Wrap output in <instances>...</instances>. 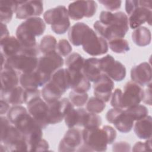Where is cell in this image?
<instances>
[{"label":"cell","mask_w":152,"mask_h":152,"mask_svg":"<svg viewBox=\"0 0 152 152\" xmlns=\"http://www.w3.org/2000/svg\"><path fill=\"white\" fill-rule=\"evenodd\" d=\"M96 32L107 41L124 38L129 30L128 17L122 11H102L93 24Z\"/></svg>","instance_id":"cell-1"},{"label":"cell","mask_w":152,"mask_h":152,"mask_svg":"<svg viewBox=\"0 0 152 152\" xmlns=\"http://www.w3.org/2000/svg\"><path fill=\"white\" fill-rule=\"evenodd\" d=\"M83 143L90 151H104L107 145L112 144L116 138V131L111 126L84 128L82 130Z\"/></svg>","instance_id":"cell-2"},{"label":"cell","mask_w":152,"mask_h":152,"mask_svg":"<svg viewBox=\"0 0 152 152\" xmlns=\"http://www.w3.org/2000/svg\"><path fill=\"white\" fill-rule=\"evenodd\" d=\"M46 24L42 18L39 17H31L22 22L17 28L16 37L22 48L34 46L37 45L36 37L43 34Z\"/></svg>","instance_id":"cell-3"},{"label":"cell","mask_w":152,"mask_h":152,"mask_svg":"<svg viewBox=\"0 0 152 152\" xmlns=\"http://www.w3.org/2000/svg\"><path fill=\"white\" fill-rule=\"evenodd\" d=\"M43 19L51 25V30L57 34H63L69 29L70 21L68 9L64 5H59L45 11Z\"/></svg>","instance_id":"cell-4"},{"label":"cell","mask_w":152,"mask_h":152,"mask_svg":"<svg viewBox=\"0 0 152 152\" xmlns=\"http://www.w3.org/2000/svg\"><path fill=\"white\" fill-rule=\"evenodd\" d=\"M81 46L85 52L93 56L104 55L109 50L107 40L98 35L90 27L86 30L82 37Z\"/></svg>","instance_id":"cell-5"},{"label":"cell","mask_w":152,"mask_h":152,"mask_svg":"<svg viewBox=\"0 0 152 152\" xmlns=\"http://www.w3.org/2000/svg\"><path fill=\"white\" fill-rule=\"evenodd\" d=\"M38 59L37 56L20 52L14 56L6 59L5 64L1 67V69L4 66H7L14 69L19 75L30 72L36 69Z\"/></svg>","instance_id":"cell-6"},{"label":"cell","mask_w":152,"mask_h":152,"mask_svg":"<svg viewBox=\"0 0 152 152\" xmlns=\"http://www.w3.org/2000/svg\"><path fill=\"white\" fill-rule=\"evenodd\" d=\"M151 8V1H138L137 6L129 15L128 23L130 28L135 29L146 22L151 26L152 18Z\"/></svg>","instance_id":"cell-7"},{"label":"cell","mask_w":152,"mask_h":152,"mask_svg":"<svg viewBox=\"0 0 152 152\" xmlns=\"http://www.w3.org/2000/svg\"><path fill=\"white\" fill-rule=\"evenodd\" d=\"M106 119L108 122L113 124L117 130L122 133L130 132L133 128L135 121L125 109L116 107L107 111Z\"/></svg>","instance_id":"cell-8"},{"label":"cell","mask_w":152,"mask_h":152,"mask_svg":"<svg viewBox=\"0 0 152 152\" xmlns=\"http://www.w3.org/2000/svg\"><path fill=\"white\" fill-rule=\"evenodd\" d=\"M100 65L103 73L113 81H121L126 77V70L124 65L116 61L110 55H106L100 58Z\"/></svg>","instance_id":"cell-9"},{"label":"cell","mask_w":152,"mask_h":152,"mask_svg":"<svg viewBox=\"0 0 152 152\" xmlns=\"http://www.w3.org/2000/svg\"><path fill=\"white\" fill-rule=\"evenodd\" d=\"M97 4L94 1H76L70 3L68 8L69 17L73 20L90 18L97 11Z\"/></svg>","instance_id":"cell-10"},{"label":"cell","mask_w":152,"mask_h":152,"mask_svg":"<svg viewBox=\"0 0 152 152\" xmlns=\"http://www.w3.org/2000/svg\"><path fill=\"white\" fill-rule=\"evenodd\" d=\"M48 104V123L53 125L61 122L68 112L74 108L69 99L65 97Z\"/></svg>","instance_id":"cell-11"},{"label":"cell","mask_w":152,"mask_h":152,"mask_svg":"<svg viewBox=\"0 0 152 152\" xmlns=\"http://www.w3.org/2000/svg\"><path fill=\"white\" fill-rule=\"evenodd\" d=\"M143 94L144 90L141 86L132 81L127 82L122 94V108L125 109L139 104L142 100Z\"/></svg>","instance_id":"cell-12"},{"label":"cell","mask_w":152,"mask_h":152,"mask_svg":"<svg viewBox=\"0 0 152 152\" xmlns=\"http://www.w3.org/2000/svg\"><path fill=\"white\" fill-rule=\"evenodd\" d=\"M27 109L43 129L49 125L48 121V104L40 97H36L27 103Z\"/></svg>","instance_id":"cell-13"},{"label":"cell","mask_w":152,"mask_h":152,"mask_svg":"<svg viewBox=\"0 0 152 152\" xmlns=\"http://www.w3.org/2000/svg\"><path fill=\"white\" fill-rule=\"evenodd\" d=\"M64 60L61 55L56 52H50L38 59L36 69L50 77L53 72L64 65Z\"/></svg>","instance_id":"cell-14"},{"label":"cell","mask_w":152,"mask_h":152,"mask_svg":"<svg viewBox=\"0 0 152 152\" xmlns=\"http://www.w3.org/2000/svg\"><path fill=\"white\" fill-rule=\"evenodd\" d=\"M43 11V3L42 1H18L15 12L16 18L23 20L40 16Z\"/></svg>","instance_id":"cell-15"},{"label":"cell","mask_w":152,"mask_h":152,"mask_svg":"<svg viewBox=\"0 0 152 152\" xmlns=\"http://www.w3.org/2000/svg\"><path fill=\"white\" fill-rule=\"evenodd\" d=\"M83 142L82 130L75 127L69 128L61 140L58 145V151H77Z\"/></svg>","instance_id":"cell-16"},{"label":"cell","mask_w":152,"mask_h":152,"mask_svg":"<svg viewBox=\"0 0 152 152\" xmlns=\"http://www.w3.org/2000/svg\"><path fill=\"white\" fill-rule=\"evenodd\" d=\"M50 77L37 69L20 75V84L24 89H35L44 86Z\"/></svg>","instance_id":"cell-17"},{"label":"cell","mask_w":152,"mask_h":152,"mask_svg":"<svg viewBox=\"0 0 152 152\" xmlns=\"http://www.w3.org/2000/svg\"><path fill=\"white\" fill-rule=\"evenodd\" d=\"M115 84L113 80L107 75L103 73L100 78L94 83L93 89L95 97L107 103L110 99Z\"/></svg>","instance_id":"cell-18"},{"label":"cell","mask_w":152,"mask_h":152,"mask_svg":"<svg viewBox=\"0 0 152 152\" xmlns=\"http://www.w3.org/2000/svg\"><path fill=\"white\" fill-rule=\"evenodd\" d=\"M131 78L132 81L141 87L151 84V68L147 62L134 66L131 70Z\"/></svg>","instance_id":"cell-19"},{"label":"cell","mask_w":152,"mask_h":152,"mask_svg":"<svg viewBox=\"0 0 152 152\" xmlns=\"http://www.w3.org/2000/svg\"><path fill=\"white\" fill-rule=\"evenodd\" d=\"M1 91L10 90L18 86L20 75L12 68L4 66L1 69Z\"/></svg>","instance_id":"cell-20"},{"label":"cell","mask_w":152,"mask_h":152,"mask_svg":"<svg viewBox=\"0 0 152 152\" xmlns=\"http://www.w3.org/2000/svg\"><path fill=\"white\" fill-rule=\"evenodd\" d=\"M82 72L90 82H96L103 74L100 68V59L97 58L85 59Z\"/></svg>","instance_id":"cell-21"},{"label":"cell","mask_w":152,"mask_h":152,"mask_svg":"<svg viewBox=\"0 0 152 152\" xmlns=\"http://www.w3.org/2000/svg\"><path fill=\"white\" fill-rule=\"evenodd\" d=\"M21 48V45L17 37L9 36L1 39V54H2L6 59L20 53Z\"/></svg>","instance_id":"cell-22"},{"label":"cell","mask_w":152,"mask_h":152,"mask_svg":"<svg viewBox=\"0 0 152 152\" xmlns=\"http://www.w3.org/2000/svg\"><path fill=\"white\" fill-rule=\"evenodd\" d=\"M68 71L70 78V88L81 93L87 92L90 89V81L84 75L82 71Z\"/></svg>","instance_id":"cell-23"},{"label":"cell","mask_w":152,"mask_h":152,"mask_svg":"<svg viewBox=\"0 0 152 152\" xmlns=\"http://www.w3.org/2000/svg\"><path fill=\"white\" fill-rule=\"evenodd\" d=\"M78 126L84 128H93L101 126L102 120L97 113L88 112L86 109L78 108Z\"/></svg>","instance_id":"cell-24"},{"label":"cell","mask_w":152,"mask_h":152,"mask_svg":"<svg viewBox=\"0 0 152 152\" xmlns=\"http://www.w3.org/2000/svg\"><path fill=\"white\" fill-rule=\"evenodd\" d=\"M152 118L147 115L136 121L134 125V131L138 138L142 140H148L151 138Z\"/></svg>","instance_id":"cell-25"},{"label":"cell","mask_w":152,"mask_h":152,"mask_svg":"<svg viewBox=\"0 0 152 152\" xmlns=\"http://www.w3.org/2000/svg\"><path fill=\"white\" fill-rule=\"evenodd\" d=\"M56 85L63 93L70 88L69 74L67 68H61L53 72L49 80Z\"/></svg>","instance_id":"cell-26"},{"label":"cell","mask_w":152,"mask_h":152,"mask_svg":"<svg viewBox=\"0 0 152 152\" xmlns=\"http://www.w3.org/2000/svg\"><path fill=\"white\" fill-rule=\"evenodd\" d=\"M1 99L13 106L21 105L24 102V88L17 86L10 90L1 91Z\"/></svg>","instance_id":"cell-27"},{"label":"cell","mask_w":152,"mask_h":152,"mask_svg":"<svg viewBox=\"0 0 152 152\" xmlns=\"http://www.w3.org/2000/svg\"><path fill=\"white\" fill-rule=\"evenodd\" d=\"M63 94L62 91L50 81L46 83L41 90L43 99L48 104L59 100Z\"/></svg>","instance_id":"cell-28"},{"label":"cell","mask_w":152,"mask_h":152,"mask_svg":"<svg viewBox=\"0 0 152 152\" xmlns=\"http://www.w3.org/2000/svg\"><path fill=\"white\" fill-rule=\"evenodd\" d=\"M18 1H1L0 19L1 23L6 24L11 21L14 13H15Z\"/></svg>","instance_id":"cell-29"},{"label":"cell","mask_w":152,"mask_h":152,"mask_svg":"<svg viewBox=\"0 0 152 152\" xmlns=\"http://www.w3.org/2000/svg\"><path fill=\"white\" fill-rule=\"evenodd\" d=\"M132 40L138 46H145L150 44L151 40V31L145 26H140L132 31Z\"/></svg>","instance_id":"cell-30"},{"label":"cell","mask_w":152,"mask_h":152,"mask_svg":"<svg viewBox=\"0 0 152 152\" xmlns=\"http://www.w3.org/2000/svg\"><path fill=\"white\" fill-rule=\"evenodd\" d=\"M89 26L83 22L74 24L68 31V39L70 42L75 46L81 45L82 37Z\"/></svg>","instance_id":"cell-31"},{"label":"cell","mask_w":152,"mask_h":152,"mask_svg":"<svg viewBox=\"0 0 152 152\" xmlns=\"http://www.w3.org/2000/svg\"><path fill=\"white\" fill-rule=\"evenodd\" d=\"M85 59L78 53L74 52L65 60L66 68L71 71H82Z\"/></svg>","instance_id":"cell-32"},{"label":"cell","mask_w":152,"mask_h":152,"mask_svg":"<svg viewBox=\"0 0 152 152\" xmlns=\"http://www.w3.org/2000/svg\"><path fill=\"white\" fill-rule=\"evenodd\" d=\"M57 41L55 37L52 35H46L40 40L39 48L40 52L43 55L50 52H56Z\"/></svg>","instance_id":"cell-33"},{"label":"cell","mask_w":152,"mask_h":152,"mask_svg":"<svg viewBox=\"0 0 152 152\" xmlns=\"http://www.w3.org/2000/svg\"><path fill=\"white\" fill-rule=\"evenodd\" d=\"M109 48L116 53H125L130 50L128 42L124 38L115 39L109 41Z\"/></svg>","instance_id":"cell-34"},{"label":"cell","mask_w":152,"mask_h":152,"mask_svg":"<svg viewBox=\"0 0 152 152\" xmlns=\"http://www.w3.org/2000/svg\"><path fill=\"white\" fill-rule=\"evenodd\" d=\"M106 107V103L96 97H91L86 103V110L91 113H100Z\"/></svg>","instance_id":"cell-35"},{"label":"cell","mask_w":152,"mask_h":152,"mask_svg":"<svg viewBox=\"0 0 152 152\" xmlns=\"http://www.w3.org/2000/svg\"><path fill=\"white\" fill-rule=\"evenodd\" d=\"M125 110L134 119L135 121L144 118L148 114V110L147 107L140 104L125 109Z\"/></svg>","instance_id":"cell-36"},{"label":"cell","mask_w":152,"mask_h":152,"mask_svg":"<svg viewBox=\"0 0 152 152\" xmlns=\"http://www.w3.org/2000/svg\"><path fill=\"white\" fill-rule=\"evenodd\" d=\"M69 99L74 106L81 107L86 104L88 99V95L87 92L81 93L72 90L69 94Z\"/></svg>","instance_id":"cell-37"},{"label":"cell","mask_w":152,"mask_h":152,"mask_svg":"<svg viewBox=\"0 0 152 152\" xmlns=\"http://www.w3.org/2000/svg\"><path fill=\"white\" fill-rule=\"evenodd\" d=\"M72 48L69 42L66 39H61L56 45V52L61 56H66L71 53Z\"/></svg>","instance_id":"cell-38"},{"label":"cell","mask_w":152,"mask_h":152,"mask_svg":"<svg viewBox=\"0 0 152 152\" xmlns=\"http://www.w3.org/2000/svg\"><path fill=\"white\" fill-rule=\"evenodd\" d=\"M65 123L69 128H74L78 126V111L74 108L69 110L64 118Z\"/></svg>","instance_id":"cell-39"},{"label":"cell","mask_w":152,"mask_h":152,"mask_svg":"<svg viewBox=\"0 0 152 152\" xmlns=\"http://www.w3.org/2000/svg\"><path fill=\"white\" fill-rule=\"evenodd\" d=\"M122 91L120 88H116L110 97V105L113 107L122 108L121 99Z\"/></svg>","instance_id":"cell-40"},{"label":"cell","mask_w":152,"mask_h":152,"mask_svg":"<svg viewBox=\"0 0 152 152\" xmlns=\"http://www.w3.org/2000/svg\"><path fill=\"white\" fill-rule=\"evenodd\" d=\"M41 92L38 88L24 89V102L27 104L31 100L40 97Z\"/></svg>","instance_id":"cell-41"},{"label":"cell","mask_w":152,"mask_h":152,"mask_svg":"<svg viewBox=\"0 0 152 152\" xmlns=\"http://www.w3.org/2000/svg\"><path fill=\"white\" fill-rule=\"evenodd\" d=\"M151 150V138L146 140L145 142L138 141L133 146L132 151H144Z\"/></svg>","instance_id":"cell-42"},{"label":"cell","mask_w":152,"mask_h":152,"mask_svg":"<svg viewBox=\"0 0 152 152\" xmlns=\"http://www.w3.org/2000/svg\"><path fill=\"white\" fill-rule=\"evenodd\" d=\"M99 2L102 4L106 8H107V10L111 11H114L119 9L121 7V4H122V1L120 0H116V1L102 0V1H99Z\"/></svg>","instance_id":"cell-43"},{"label":"cell","mask_w":152,"mask_h":152,"mask_svg":"<svg viewBox=\"0 0 152 152\" xmlns=\"http://www.w3.org/2000/svg\"><path fill=\"white\" fill-rule=\"evenodd\" d=\"M113 151H129L131 150V145L125 141H119L114 143L112 146Z\"/></svg>","instance_id":"cell-44"},{"label":"cell","mask_w":152,"mask_h":152,"mask_svg":"<svg viewBox=\"0 0 152 152\" xmlns=\"http://www.w3.org/2000/svg\"><path fill=\"white\" fill-rule=\"evenodd\" d=\"M142 101H143L145 104L149 106L151 105V84L147 86V88L144 90Z\"/></svg>","instance_id":"cell-45"},{"label":"cell","mask_w":152,"mask_h":152,"mask_svg":"<svg viewBox=\"0 0 152 152\" xmlns=\"http://www.w3.org/2000/svg\"><path fill=\"white\" fill-rule=\"evenodd\" d=\"M49 148V145L48 142L45 139H42L41 141L39 142V144L36 145L34 151H46L48 150Z\"/></svg>","instance_id":"cell-46"},{"label":"cell","mask_w":152,"mask_h":152,"mask_svg":"<svg viewBox=\"0 0 152 152\" xmlns=\"http://www.w3.org/2000/svg\"><path fill=\"white\" fill-rule=\"evenodd\" d=\"M10 104L8 103L5 100L1 99V110H0V113L1 115L2 116L3 115L5 114L6 113H8V110H10Z\"/></svg>","instance_id":"cell-47"},{"label":"cell","mask_w":152,"mask_h":152,"mask_svg":"<svg viewBox=\"0 0 152 152\" xmlns=\"http://www.w3.org/2000/svg\"><path fill=\"white\" fill-rule=\"evenodd\" d=\"M1 39L8 37L10 36V32L6 24L1 23Z\"/></svg>","instance_id":"cell-48"}]
</instances>
